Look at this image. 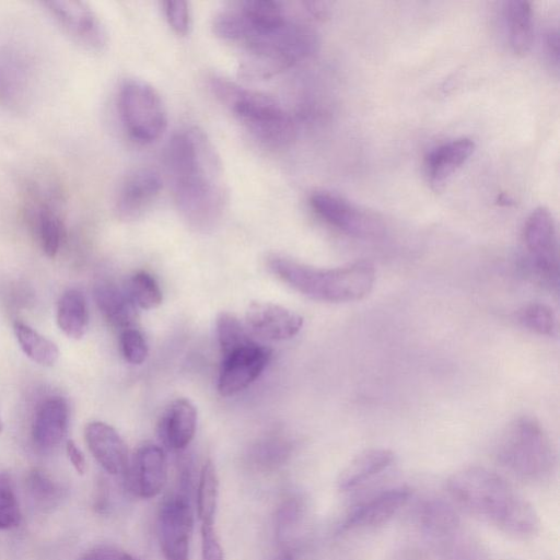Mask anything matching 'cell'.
<instances>
[{"instance_id":"6da1fadb","label":"cell","mask_w":560,"mask_h":560,"mask_svg":"<svg viewBox=\"0 0 560 560\" xmlns=\"http://www.w3.org/2000/svg\"><path fill=\"white\" fill-rule=\"evenodd\" d=\"M173 197L185 221L197 230L212 229L228 206L219 156L203 131L191 127L175 132L165 151Z\"/></svg>"},{"instance_id":"7a4b0ae2","label":"cell","mask_w":560,"mask_h":560,"mask_svg":"<svg viewBox=\"0 0 560 560\" xmlns=\"http://www.w3.org/2000/svg\"><path fill=\"white\" fill-rule=\"evenodd\" d=\"M446 488L458 505L509 535L527 538L539 530L533 505L492 470L464 468L447 479Z\"/></svg>"},{"instance_id":"3957f363","label":"cell","mask_w":560,"mask_h":560,"mask_svg":"<svg viewBox=\"0 0 560 560\" xmlns=\"http://www.w3.org/2000/svg\"><path fill=\"white\" fill-rule=\"evenodd\" d=\"M270 270L283 282L316 301L343 303L365 298L375 282L374 267L357 261L337 268H317L288 257L269 258Z\"/></svg>"},{"instance_id":"277c9868","label":"cell","mask_w":560,"mask_h":560,"mask_svg":"<svg viewBox=\"0 0 560 560\" xmlns=\"http://www.w3.org/2000/svg\"><path fill=\"white\" fill-rule=\"evenodd\" d=\"M210 89L247 131L265 147L282 149L294 140V121L273 97L219 75L210 78Z\"/></svg>"},{"instance_id":"5b68a950","label":"cell","mask_w":560,"mask_h":560,"mask_svg":"<svg viewBox=\"0 0 560 560\" xmlns=\"http://www.w3.org/2000/svg\"><path fill=\"white\" fill-rule=\"evenodd\" d=\"M317 46L318 37L311 26L289 19L242 44L240 71L252 79H268L305 60Z\"/></svg>"},{"instance_id":"8992f818","label":"cell","mask_w":560,"mask_h":560,"mask_svg":"<svg viewBox=\"0 0 560 560\" xmlns=\"http://www.w3.org/2000/svg\"><path fill=\"white\" fill-rule=\"evenodd\" d=\"M495 457L514 476L532 482L548 479L557 463L550 438L528 416L515 419L505 428L495 446Z\"/></svg>"},{"instance_id":"52a82bcc","label":"cell","mask_w":560,"mask_h":560,"mask_svg":"<svg viewBox=\"0 0 560 560\" xmlns=\"http://www.w3.org/2000/svg\"><path fill=\"white\" fill-rule=\"evenodd\" d=\"M118 110L127 133L135 141L151 143L166 130L167 114L158 91L148 82L128 79L118 93Z\"/></svg>"},{"instance_id":"ba28073f","label":"cell","mask_w":560,"mask_h":560,"mask_svg":"<svg viewBox=\"0 0 560 560\" xmlns=\"http://www.w3.org/2000/svg\"><path fill=\"white\" fill-rule=\"evenodd\" d=\"M523 238L534 273L542 283L557 289L559 246L555 220L547 208H536L529 214L524 225Z\"/></svg>"},{"instance_id":"9c48e42d","label":"cell","mask_w":560,"mask_h":560,"mask_svg":"<svg viewBox=\"0 0 560 560\" xmlns=\"http://www.w3.org/2000/svg\"><path fill=\"white\" fill-rule=\"evenodd\" d=\"M310 203L323 220L349 235L371 238L384 232V224L375 214L358 208L338 195L316 191L311 196Z\"/></svg>"},{"instance_id":"30bf717a","label":"cell","mask_w":560,"mask_h":560,"mask_svg":"<svg viewBox=\"0 0 560 560\" xmlns=\"http://www.w3.org/2000/svg\"><path fill=\"white\" fill-rule=\"evenodd\" d=\"M192 510L184 494L165 499L158 514V538L165 560H190Z\"/></svg>"},{"instance_id":"8fae6325","label":"cell","mask_w":560,"mask_h":560,"mask_svg":"<svg viewBox=\"0 0 560 560\" xmlns=\"http://www.w3.org/2000/svg\"><path fill=\"white\" fill-rule=\"evenodd\" d=\"M271 349L254 340L222 355L217 388L221 396H233L254 383L268 365Z\"/></svg>"},{"instance_id":"7c38bea8","label":"cell","mask_w":560,"mask_h":560,"mask_svg":"<svg viewBox=\"0 0 560 560\" xmlns=\"http://www.w3.org/2000/svg\"><path fill=\"white\" fill-rule=\"evenodd\" d=\"M61 27L78 43L93 50H101L107 34L101 20L83 1H47L43 3Z\"/></svg>"},{"instance_id":"4fadbf2b","label":"cell","mask_w":560,"mask_h":560,"mask_svg":"<svg viewBox=\"0 0 560 560\" xmlns=\"http://www.w3.org/2000/svg\"><path fill=\"white\" fill-rule=\"evenodd\" d=\"M130 491L142 499L156 497L167 481V462L163 450L151 442L141 444L126 470Z\"/></svg>"},{"instance_id":"5bb4252c","label":"cell","mask_w":560,"mask_h":560,"mask_svg":"<svg viewBox=\"0 0 560 560\" xmlns=\"http://www.w3.org/2000/svg\"><path fill=\"white\" fill-rule=\"evenodd\" d=\"M245 326L256 337L282 341L299 334L303 317L279 304L253 301L245 311Z\"/></svg>"},{"instance_id":"9a60e30c","label":"cell","mask_w":560,"mask_h":560,"mask_svg":"<svg viewBox=\"0 0 560 560\" xmlns=\"http://www.w3.org/2000/svg\"><path fill=\"white\" fill-rule=\"evenodd\" d=\"M162 189V178L152 168L141 167L131 172L122 182L115 200L117 217L124 221L140 218Z\"/></svg>"},{"instance_id":"2e32d148","label":"cell","mask_w":560,"mask_h":560,"mask_svg":"<svg viewBox=\"0 0 560 560\" xmlns=\"http://www.w3.org/2000/svg\"><path fill=\"white\" fill-rule=\"evenodd\" d=\"M412 492L405 486L384 490L354 506L340 526V530L375 527L387 523L409 500Z\"/></svg>"},{"instance_id":"e0dca14e","label":"cell","mask_w":560,"mask_h":560,"mask_svg":"<svg viewBox=\"0 0 560 560\" xmlns=\"http://www.w3.org/2000/svg\"><path fill=\"white\" fill-rule=\"evenodd\" d=\"M84 435L91 454L105 471L110 475L126 472L130 460L128 448L112 425L92 421L86 424Z\"/></svg>"},{"instance_id":"ac0fdd59","label":"cell","mask_w":560,"mask_h":560,"mask_svg":"<svg viewBox=\"0 0 560 560\" xmlns=\"http://www.w3.org/2000/svg\"><path fill=\"white\" fill-rule=\"evenodd\" d=\"M196 428V407L186 398H176L160 419L159 436L168 448L183 451L192 441Z\"/></svg>"},{"instance_id":"d6986e66","label":"cell","mask_w":560,"mask_h":560,"mask_svg":"<svg viewBox=\"0 0 560 560\" xmlns=\"http://www.w3.org/2000/svg\"><path fill=\"white\" fill-rule=\"evenodd\" d=\"M474 150L475 142L468 138L452 140L431 150L425 156L424 166L432 188L436 191L442 189Z\"/></svg>"},{"instance_id":"ffe728a7","label":"cell","mask_w":560,"mask_h":560,"mask_svg":"<svg viewBox=\"0 0 560 560\" xmlns=\"http://www.w3.org/2000/svg\"><path fill=\"white\" fill-rule=\"evenodd\" d=\"M69 423V406L62 397H49L35 412L33 440L40 448L57 446L65 438Z\"/></svg>"},{"instance_id":"44dd1931","label":"cell","mask_w":560,"mask_h":560,"mask_svg":"<svg viewBox=\"0 0 560 560\" xmlns=\"http://www.w3.org/2000/svg\"><path fill=\"white\" fill-rule=\"evenodd\" d=\"M95 303L104 318L120 331L137 327L139 322L138 307L133 304L125 289L110 282L95 284Z\"/></svg>"},{"instance_id":"7402d4cb","label":"cell","mask_w":560,"mask_h":560,"mask_svg":"<svg viewBox=\"0 0 560 560\" xmlns=\"http://www.w3.org/2000/svg\"><path fill=\"white\" fill-rule=\"evenodd\" d=\"M395 455L386 448H370L358 454L341 471L338 486L349 491L364 485L393 465Z\"/></svg>"},{"instance_id":"603a6c76","label":"cell","mask_w":560,"mask_h":560,"mask_svg":"<svg viewBox=\"0 0 560 560\" xmlns=\"http://www.w3.org/2000/svg\"><path fill=\"white\" fill-rule=\"evenodd\" d=\"M57 324L60 330L71 339H81L89 325V310L85 296L75 289L67 290L57 304Z\"/></svg>"},{"instance_id":"cb8c5ba5","label":"cell","mask_w":560,"mask_h":560,"mask_svg":"<svg viewBox=\"0 0 560 560\" xmlns=\"http://www.w3.org/2000/svg\"><path fill=\"white\" fill-rule=\"evenodd\" d=\"M504 18L512 50L518 55L526 54L530 49L534 37V20L530 3L520 0L506 2Z\"/></svg>"},{"instance_id":"d4e9b609","label":"cell","mask_w":560,"mask_h":560,"mask_svg":"<svg viewBox=\"0 0 560 560\" xmlns=\"http://www.w3.org/2000/svg\"><path fill=\"white\" fill-rule=\"evenodd\" d=\"M419 524L424 533L436 539L452 538L458 530L455 510L442 500H429L419 509Z\"/></svg>"},{"instance_id":"484cf974","label":"cell","mask_w":560,"mask_h":560,"mask_svg":"<svg viewBox=\"0 0 560 560\" xmlns=\"http://www.w3.org/2000/svg\"><path fill=\"white\" fill-rule=\"evenodd\" d=\"M13 329L22 351L33 362L42 366H52L57 362L59 349L54 341L21 322H15Z\"/></svg>"},{"instance_id":"4316f807","label":"cell","mask_w":560,"mask_h":560,"mask_svg":"<svg viewBox=\"0 0 560 560\" xmlns=\"http://www.w3.org/2000/svg\"><path fill=\"white\" fill-rule=\"evenodd\" d=\"M219 499V478L211 459L202 465L197 489V514L200 524L214 523Z\"/></svg>"},{"instance_id":"83f0119b","label":"cell","mask_w":560,"mask_h":560,"mask_svg":"<svg viewBox=\"0 0 560 560\" xmlns=\"http://www.w3.org/2000/svg\"><path fill=\"white\" fill-rule=\"evenodd\" d=\"M37 234L46 256L54 258L61 245L63 226L58 213L48 205H38L35 213Z\"/></svg>"},{"instance_id":"f1b7e54d","label":"cell","mask_w":560,"mask_h":560,"mask_svg":"<svg viewBox=\"0 0 560 560\" xmlns=\"http://www.w3.org/2000/svg\"><path fill=\"white\" fill-rule=\"evenodd\" d=\"M125 291L133 304L142 310H153L161 305L163 294L156 279L144 270L132 273Z\"/></svg>"},{"instance_id":"f546056e","label":"cell","mask_w":560,"mask_h":560,"mask_svg":"<svg viewBox=\"0 0 560 560\" xmlns=\"http://www.w3.org/2000/svg\"><path fill=\"white\" fill-rule=\"evenodd\" d=\"M215 327L222 355L255 340L252 338L246 326L232 313H219L215 320Z\"/></svg>"},{"instance_id":"4dcf8cb0","label":"cell","mask_w":560,"mask_h":560,"mask_svg":"<svg viewBox=\"0 0 560 560\" xmlns=\"http://www.w3.org/2000/svg\"><path fill=\"white\" fill-rule=\"evenodd\" d=\"M518 322L527 329L544 336L557 334V318L546 304L534 302L523 306L517 313Z\"/></svg>"},{"instance_id":"1f68e13d","label":"cell","mask_w":560,"mask_h":560,"mask_svg":"<svg viewBox=\"0 0 560 560\" xmlns=\"http://www.w3.org/2000/svg\"><path fill=\"white\" fill-rule=\"evenodd\" d=\"M21 516L12 480L8 474L0 472V529L18 526Z\"/></svg>"},{"instance_id":"d6a6232c","label":"cell","mask_w":560,"mask_h":560,"mask_svg":"<svg viewBox=\"0 0 560 560\" xmlns=\"http://www.w3.org/2000/svg\"><path fill=\"white\" fill-rule=\"evenodd\" d=\"M24 70L16 60L0 58V101H10L20 94L25 84Z\"/></svg>"},{"instance_id":"836d02e7","label":"cell","mask_w":560,"mask_h":560,"mask_svg":"<svg viewBox=\"0 0 560 560\" xmlns=\"http://www.w3.org/2000/svg\"><path fill=\"white\" fill-rule=\"evenodd\" d=\"M119 346L122 357L131 364L143 363L149 353L147 340L137 327L120 331Z\"/></svg>"},{"instance_id":"e575fe53","label":"cell","mask_w":560,"mask_h":560,"mask_svg":"<svg viewBox=\"0 0 560 560\" xmlns=\"http://www.w3.org/2000/svg\"><path fill=\"white\" fill-rule=\"evenodd\" d=\"M165 19L171 28L178 35H186L191 27V12L187 1L168 0L162 3Z\"/></svg>"},{"instance_id":"d590c367","label":"cell","mask_w":560,"mask_h":560,"mask_svg":"<svg viewBox=\"0 0 560 560\" xmlns=\"http://www.w3.org/2000/svg\"><path fill=\"white\" fill-rule=\"evenodd\" d=\"M32 495L39 502L49 503L59 494L57 485L42 470H33L27 478Z\"/></svg>"},{"instance_id":"8d00e7d4","label":"cell","mask_w":560,"mask_h":560,"mask_svg":"<svg viewBox=\"0 0 560 560\" xmlns=\"http://www.w3.org/2000/svg\"><path fill=\"white\" fill-rule=\"evenodd\" d=\"M201 560H224L223 549L217 535L214 523L200 525Z\"/></svg>"},{"instance_id":"74e56055","label":"cell","mask_w":560,"mask_h":560,"mask_svg":"<svg viewBox=\"0 0 560 560\" xmlns=\"http://www.w3.org/2000/svg\"><path fill=\"white\" fill-rule=\"evenodd\" d=\"M89 560H139L125 550L102 546L92 550L88 556Z\"/></svg>"},{"instance_id":"f35d334b","label":"cell","mask_w":560,"mask_h":560,"mask_svg":"<svg viewBox=\"0 0 560 560\" xmlns=\"http://www.w3.org/2000/svg\"><path fill=\"white\" fill-rule=\"evenodd\" d=\"M66 452L77 472L83 475L86 470L85 457L72 440L67 441Z\"/></svg>"},{"instance_id":"ab89813d","label":"cell","mask_w":560,"mask_h":560,"mask_svg":"<svg viewBox=\"0 0 560 560\" xmlns=\"http://www.w3.org/2000/svg\"><path fill=\"white\" fill-rule=\"evenodd\" d=\"M546 54L551 63L556 68H558V59H559V39L557 32H549L546 36L545 40Z\"/></svg>"},{"instance_id":"60d3db41","label":"cell","mask_w":560,"mask_h":560,"mask_svg":"<svg viewBox=\"0 0 560 560\" xmlns=\"http://www.w3.org/2000/svg\"><path fill=\"white\" fill-rule=\"evenodd\" d=\"M306 10L315 18H323L328 14V3L320 1H305L303 2Z\"/></svg>"},{"instance_id":"b9f144b4","label":"cell","mask_w":560,"mask_h":560,"mask_svg":"<svg viewBox=\"0 0 560 560\" xmlns=\"http://www.w3.org/2000/svg\"><path fill=\"white\" fill-rule=\"evenodd\" d=\"M392 560H425L418 550H402L396 553Z\"/></svg>"},{"instance_id":"7bdbcfd3","label":"cell","mask_w":560,"mask_h":560,"mask_svg":"<svg viewBox=\"0 0 560 560\" xmlns=\"http://www.w3.org/2000/svg\"><path fill=\"white\" fill-rule=\"evenodd\" d=\"M2 427H3V423H2V420H1V417H0V432L2 430Z\"/></svg>"},{"instance_id":"ee69618b","label":"cell","mask_w":560,"mask_h":560,"mask_svg":"<svg viewBox=\"0 0 560 560\" xmlns=\"http://www.w3.org/2000/svg\"><path fill=\"white\" fill-rule=\"evenodd\" d=\"M84 560H89V559L85 558Z\"/></svg>"}]
</instances>
